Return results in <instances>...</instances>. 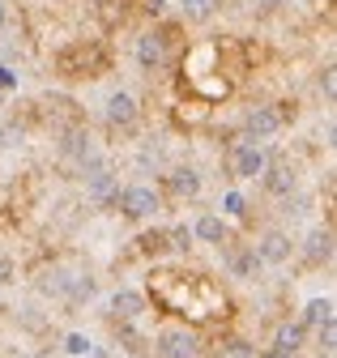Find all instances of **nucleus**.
<instances>
[{"mask_svg":"<svg viewBox=\"0 0 337 358\" xmlns=\"http://www.w3.org/2000/svg\"><path fill=\"white\" fill-rule=\"evenodd\" d=\"M227 268H231V278H239V282H248V278H257V273H261V264H257V256H252V248L231 252Z\"/></svg>","mask_w":337,"mask_h":358,"instance_id":"f3484780","label":"nucleus"},{"mask_svg":"<svg viewBox=\"0 0 337 358\" xmlns=\"http://www.w3.org/2000/svg\"><path fill=\"white\" fill-rule=\"evenodd\" d=\"M261 188L269 196H294V188H299V166L294 162H269L261 171Z\"/></svg>","mask_w":337,"mask_h":358,"instance_id":"0eeeda50","label":"nucleus"},{"mask_svg":"<svg viewBox=\"0 0 337 358\" xmlns=\"http://www.w3.org/2000/svg\"><path fill=\"white\" fill-rule=\"evenodd\" d=\"M166 248L188 252V248H192V231H188V227H171V231H166Z\"/></svg>","mask_w":337,"mask_h":358,"instance_id":"412c9836","label":"nucleus"},{"mask_svg":"<svg viewBox=\"0 0 337 358\" xmlns=\"http://www.w3.org/2000/svg\"><path fill=\"white\" fill-rule=\"evenodd\" d=\"M286 5H290V0H257L261 13H278V9H286Z\"/></svg>","mask_w":337,"mask_h":358,"instance_id":"bb28decb","label":"nucleus"},{"mask_svg":"<svg viewBox=\"0 0 337 358\" xmlns=\"http://www.w3.org/2000/svg\"><path fill=\"white\" fill-rule=\"evenodd\" d=\"M94 350V341L86 337V333H64V354H73V358H86Z\"/></svg>","mask_w":337,"mask_h":358,"instance_id":"aec40b11","label":"nucleus"},{"mask_svg":"<svg viewBox=\"0 0 337 358\" xmlns=\"http://www.w3.org/2000/svg\"><path fill=\"white\" fill-rule=\"evenodd\" d=\"M333 73H337L333 64H324V69L316 73V85H320V94H324V103H333Z\"/></svg>","mask_w":337,"mask_h":358,"instance_id":"5701e85b","label":"nucleus"},{"mask_svg":"<svg viewBox=\"0 0 337 358\" xmlns=\"http://www.w3.org/2000/svg\"><path fill=\"white\" fill-rule=\"evenodd\" d=\"M107 124H115V128H133L137 124V99L129 90H111L107 94Z\"/></svg>","mask_w":337,"mask_h":358,"instance_id":"9d476101","label":"nucleus"},{"mask_svg":"<svg viewBox=\"0 0 337 358\" xmlns=\"http://www.w3.org/2000/svg\"><path fill=\"white\" fill-rule=\"evenodd\" d=\"M222 213H231V217H248V201H243L239 192H227V196H222Z\"/></svg>","mask_w":337,"mask_h":358,"instance_id":"4be33fe9","label":"nucleus"},{"mask_svg":"<svg viewBox=\"0 0 337 358\" xmlns=\"http://www.w3.org/2000/svg\"><path fill=\"white\" fill-rule=\"evenodd\" d=\"M282 128H286V111H282V103H261V107H248V111H243V132H248V141H252V145H261V141L278 137Z\"/></svg>","mask_w":337,"mask_h":358,"instance_id":"7ed1b4c3","label":"nucleus"},{"mask_svg":"<svg viewBox=\"0 0 337 358\" xmlns=\"http://www.w3.org/2000/svg\"><path fill=\"white\" fill-rule=\"evenodd\" d=\"M299 324H303V329H324V324H333V294H316V299H308Z\"/></svg>","mask_w":337,"mask_h":358,"instance_id":"dca6fc26","label":"nucleus"},{"mask_svg":"<svg viewBox=\"0 0 337 358\" xmlns=\"http://www.w3.org/2000/svg\"><path fill=\"white\" fill-rule=\"evenodd\" d=\"M231 239V227H227V217L222 213H201L192 222V243H209V248H222Z\"/></svg>","mask_w":337,"mask_h":358,"instance_id":"1a4fd4ad","label":"nucleus"},{"mask_svg":"<svg viewBox=\"0 0 337 358\" xmlns=\"http://www.w3.org/2000/svg\"><path fill=\"white\" fill-rule=\"evenodd\" d=\"M13 282H17V264H13L9 256H0V290L13 286Z\"/></svg>","mask_w":337,"mask_h":358,"instance_id":"b1692460","label":"nucleus"},{"mask_svg":"<svg viewBox=\"0 0 337 358\" xmlns=\"http://www.w3.org/2000/svg\"><path fill=\"white\" fill-rule=\"evenodd\" d=\"M81 179H86V196L94 205H115V196H120V175L99 154H90L86 162H81Z\"/></svg>","mask_w":337,"mask_h":358,"instance_id":"f03ea898","label":"nucleus"},{"mask_svg":"<svg viewBox=\"0 0 337 358\" xmlns=\"http://www.w3.org/2000/svg\"><path fill=\"white\" fill-rule=\"evenodd\" d=\"M60 154L69 158V162H86L90 154H94V137H90V128H69L64 132V141H60Z\"/></svg>","mask_w":337,"mask_h":358,"instance_id":"ddd939ff","label":"nucleus"},{"mask_svg":"<svg viewBox=\"0 0 337 358\" xmlns=\"http://www.w3.org/2000/svg\"><path fill=\"white\" fill-rule=\"evenodd\" d=\"M303 341H308V329L303 324H278V333H273V354H286V358H294L303 350Z\"/></svg>","mask_w":337,"mask_h":358,"instance_id":"2eb2a0df","label":"nucleus"},{"mask_svg":"<svg viewBox=\"0 0 337 358\" xmlns=\"http://www.w3.org/2000/svg\"><path fill=\"white\" fill-rule=\"evenodd\" d=\"M154 345H158V358H201V341L192 329H162Z\"/></svg>","mask_w":337,"mask_h":358,"instance_id":"423d86ee","label":"nucleus"},{"mask_svg":"<svg viewBox=\"0 0 337 358\" xmlns=\"http://www.w3.org/2000/svg\"><path fill=\"white\" fill-rule=\"evenodd\" d=\"M303 256L312 264H329L333 260V231L329 227H312L308 239H303Z\"/></svg>","mask_w":337,"mask_h":358,"instance_id":"4468645a","label":"nucleus"},{"mask_svg":"<svg viewBox=\"0 0 337 358\" xmlns=\"http://www.w3.org/2000/svg\"><path fill=\"white\" fill-rule=\"evenodd\" d=\"M218 5L222 0H180V13H184V22H209L218 13Z\"/></svg>","mask_w":337,"mask_h":358,"instance_id":"a211bd4d","label":"nucleus"},{"mask_svg":"<svg viewBox=\"0 0 337 358\" xmlns=\"http://www.w3.org/2000/svg\"><path fill=\"white\" fill-rule=\"evenodd\" d=\"M166 192L180 196V201H192L201 192V171L196 166H171L166 171Z\"/></svg>","mask_w":337,"mask_h":358,"instance_id":"f8f14e48","label":"nucleus"},{"mask_svg":"<svg viewBox=\"0 0 337 358\" xmlns=\"http://www.w3.org/2000/svg\"><path fill=\"white\" fill-rule=\"evenodd\" d=\"M162 5H166V0H145V13H150V17H158V13H162Z\"/></svg>","mask_w":337,"mask_h":358,"instance_id":"cd10ccee","label":"nucleus"},{"mask_svg":"<svg viewBox=\"0 0 337 358\" xmlns=\"http://www.w3.org/2000/svg\"><path fill=\"white\" fill-rule=\"evenodd\" d=\"M115 205L129 222H154L162 213V192L150 188V184H129V188H120Z\"/></svg>","mask_w":337,"mask_h":358,"instance_id":"f257e3e1","label":"nucleus"},{"mask_svg":"<svg viewBox=\"0 0 337 358\" xmlns=\"http://www.w3.org/2000/svg\"><path fill=\"white\" fill-rule=\"evenodd\" d=\"M261 358H286V354H273V350H269V354H261Z\"/></svg>","mask_w":337,"mask_h":358,"instance_id":"c85d7f7f","label":"nucleus"},{"mask_svg":"<svg viewBox=\"0 0 337 358\" xmlns=\"http://www.w3.org/2000/svg\"><path fill=\"white\" fill-rule=\"evenodd\" d=\"M73 307H81V303H90L94 299V278L90 273H73V282H69V294H64Z\"/></svg>","mask_w":337,"mask_h":358,"instance_id":"6ab92c4d","label":"nucleus"},{"mask_svg":"<svg viewBox=\"0 0 337 358\" xmlns=\"http://www.w3.org/2000/svg\"><path fill=\"white\" fill-rule=\"evenodd\" d=\"M231 175L235 179H261V171L269 166V154H265V145H252V141H239V145H231Z\"/></svg>","mask_w":337,"mask_h":358,"instance_id":"39448f33","label":"nucleus"},{"mask_svg":"<svg viewBox=\"0 0 337 358\" xmlns=\"http://www.w3.org/2000/svg\"><path fill=\"white\" fill-rule=\"evenodd\" d=\"M252 256H257V264L282 268V264H290V256H294V239H290L286 231H265L257 243H252Z\"/></svg>","mask_w":337,"mask_h":358,"instance_id":"20e7f679","label":"nucleus"},{"mask_svg":"<svg viewBox=\"0 0 337 358\" xmlns=\"http://www.w3.org/2000/svg\"><path fill=\"white\" fill-rule=\"evenodd\" d=\"M227 358H257L248 350V341H227Z\"/></svg>","mask_w":337,"mask_h":358,"instance_id":"a878e982","label":"nucleus"},{"mask_svg":"<svg viewBox=\"0 0 337 358\" xmlns=\"http://www.w3.org/2000/svg\"><path fill=\"white\" fill-rule=\"evenodd\" d=\"M137 64H141L145 73H158V69L166 64V34H162V30H145V34L137 38Z\"/></svg>","mask_w":337,"mask_h":358,"instance_id":"6e6552de","label":"nucleus"},{"mask_svg":"<svg viewBox=\"0 0 337 358\" xmlns=\"http://www.w3.org/2000/svg\"><path fill=\"white\" fill-rule=\"evenodd\" d=\"M316 333H320V350L333 354V345H337V324H324V329H316Z\"/></svg>","mask_w":337,"mask_h":358,"instance_id":"393cba45","label":"nucleus"},{"mask_svg":"<svg viewBox=\"0 0 337 358\" xmlns=\"http://www.w3.org/2000/svg\"><path fill=\"white\" fill-rule=\"evenodd\" d=\"M107 307H111V316H115V320H137L141 311H145V294L133 290V286H120V290L107 299Z\"/></svg>","mask_w":337,"mask_h":358,"instance_id":"9b49d317","label":"nucleus"},{"mask_svg":"<svg viewBox=\"0 0 337 358\" xmlns=\"http://www.w3.org/2000/svg\"><path fill=\"white\" fill-rule=\"evenodd\" d=\"M124 358H137V354H124Z\"/></svg>","mask_w":337,"mask_h":358,"instance_id":"c756f323","label":"nucleus"}]
</instances>
